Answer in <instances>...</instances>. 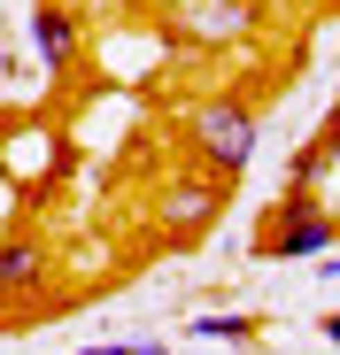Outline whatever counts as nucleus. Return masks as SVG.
Returning <instances> with one entry per match:
<instances>
[{
    "instance_id": "1",
    "label": "nucleus",
    "mask_w": 340,
    "mask_h": 355,
    "mask_svg": "<svg viewBox=\"0 0 340 355\" xmlns=\"http://www.w3.org/2000/svg\"><path fill=\"white\" fill-rule=\"evenodd\" d=\"M255 139H263V124H255L248 101H201L186 116V147H194V162L209 178H240L255 162Z\"/></svg>"
},
{
    "instance_id": "2",
    "label": "nucleus",
    "mask_w": 340,
    "mask_h": 355,
    "mask_svg": "<svg viewBox=\"0 0 340 355\" xmlns=\"http://www.w3.org/2000/svg\"><path fill=\"white\" fill-rule=\"evenodd\" d=\"M325 248H340V216L309 209L302 186L278 201V224H271V232H255V255H263V263H294V255H325Z\"/></svg>"
},
{
    "instance_id": "3",
    "label": "nucleus",
    "mask_w": 340,
    "mask_h": 355,
    "mask_svg": "<svg viewBox=\"0 0 340 355\" xmlns=\"http://www.w3.org/2000/svg\"><path fill=\"white\" fill-rule=\"evenodd\" d=\"M216 209H224V186H216L209 170L170 178V186L155 193V216H162V232H170V240H194V232H209V224H216Z\"/></svg>"
},
{
    "instance_id": "4",
    "label": "nucleus",
    "mask_w": 340,
    "mask_h": 355,
    "mask_svg": "<svg viewBox=\"0 0 340 355\" xmlns=\"http://www.w3.org/2000/svg\"><path fill=\"white\" fill-rule=\"evenodd\" d=\"M31 46H39L46 70H70V54H78V8L39 0V8H31Z\"/></svg>"
},
{
    "instance_id": "5",
    "label": "nucleus",
    "mask_w": 340,
    "mask_h": 355,
    "mask_svg": "<svg viewBox=\"0 0 340 355\" xmlns=\"http://www.w3.org/2000/svg\"><path fill=\"white\" fill-rule=\"evenodd\" d=\"M39 286H46V255L31 240H8L0 248V302H31Z\"/></svg>"
},
{
    "instance_id": "6",
    "label": "nucleus",
    "mask_w": 340,
    "mask_h": 355,
    "mask_svg": "<svg viewBox=\"0 0 340 355\" xmlns=\"http://www.w3.org/2000/svg\"><path fill=\"white\" fill-rule=\"evenodd\" d=\"M186 332H194V340H248V332H255V317L216 309V317H186Z\"/></svg>"
},
{
    "instance_id": "7",
    "label": "nucleus",
    "mask_w": 340,
    "mask_h": 355,
    "mask_svg": "<svg viewBox=\"0 0 340 355\" xmlns=\"http://www.w3.org/2000/svg\"><path fill=\"white\" fill-rule=\"evenodd\" d=\"M232 31H248V0H209L201 39H232Z\"/></svg>"
},
{
    "instance_id": "8",
    "label": "nucleus",
    "mask_w": 340,
    "mask_h": 355,
    "mask_svg": "<svg viewBox=\"0 0 340 355\" xmlns=\"http://www.w3.org/2000/svg\"><path fill=\"white\" fill-rule=\"evenodd\" d=\"M124 355H170V347H155V340H132V347H124Z\"/></svg>"
},
{
    "instance_id": "9",
    "label": "nucleus",
    "mask_w": 340,
    "mask_h": 355,
    "mask_svg": "<svg viewBox=\"0 0 340 355\" xmlns=\"http://www.w3.org/2000/svg\"><path fill=\"white\" fill-rule=\"evenodd\" d=\"M325 340H332V347H340V317H325Z\"/></svg>"
},
{
    "instance_id": "10",
    "label": "nucleus",
    "mask_w": 340,
    "mask_h": 355,
    "mask_svg": "<svg viewBox=\"0 0 340 355\" xmlns=\"http://www.w3.org/2000/svg\"><path fill=\"white\" fill-rule=\"evenodd\" d=\"M78 355H124V347H78Z\"/></svg>"
},
{
    "instance_id": "11",
    "label": "nucleus",
    "mask_w": 340,
    "mask_h": 355,
    "mask_svg": "<svg viewBox=\"0 0 340 355\" xmlns=\"http://www.w3.org/2000/svg\"><path fill=\"white\" fill-rule=\"evenodd\" d=\"M0 324H8V317H0Z\"/></svg>"
}]
</instances>
